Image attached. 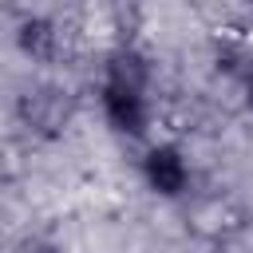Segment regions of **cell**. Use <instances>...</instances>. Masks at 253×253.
Wrapping results in <instances>:
<instances>
[{
	"label": "cell",
	"instance_id": "6da1fadb",
	"mask_svg": "<svg viewBox=\"0 0 253 253\" xmlns=\"http://www.w3.org/2000/svg\"><path fill=\"white\" fill-rule=\"evenodd\" d=\"M142 178H146V186H150L154 194L178 198V194L190 186V162H186V154H182L174 142H158V146H150L146 158H142Z\"/></svg>",
	"mask_w": 253,
	"mask_h": 253
},
{
	"label": "cell",
	"instance_id": "7a4b0ae2",
	"mask_svg": "<svg viewBox=\"0 0 253 253\" xmlns=\"http://www.w3.org/2000/svg\"><path fill=\"white\" fill-rule=\"evenodd\" d=\"M103 115H107V123H111L119 134H126V138L146 134V123H150L146 91L123 87V83H103Z\"/></svg>",
	"mask_w": 253,
	"mask_h": 253
},
{
	"label": "cell",
	"instance_id": "277c9868",
	"mask_svg": "<svg viewBox=\"0 0 253 253\" xmlns=\"http://www.w3.org/2000/svg\"><path fill=\"white\" fill-rule=\"evenodd\" d=\"M16 43H20V51L28 59H47L55 51V28L43 16H28L20 24V32H16Z\"/></svg>",
	"mask_w": 253,
	"mask_h": 253
},
{
	"label": "cell",
	"instance_id": "3957f363",
	"mask_svg": "<svg viewBox=\"0 0 253 253\" xmlns=\"http://www.w3.org/2000/svg\"><path fill=\"white\" fill-rule=\"evenodd\" d=\"M107 83H123V87L146 91V83H150V63H146L138 51L123 47V51H115V55L107 59Z\"/></svg>",
	"mask_w": 253,
	"mask_h": 253
},
{
	"label": "cell",
	"instance_id": "5b68a950",
	"mask_svg": "<svg viewBox=\"0 0 253 253\" xmlns=\"http://www.w3.org/2000/svg\"><path fill=\"white\" fill-rule=\"evenodd\" d=\"M245 103H249V111H253V75L245 79Z\"/></svg>",
	"mask_w": 253,
	"mask_h": 253
}]
</instances>
